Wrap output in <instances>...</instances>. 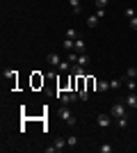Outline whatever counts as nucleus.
Here are the masks:
<instances>
[{
  "label": "nucleus",
  "mask_w": 137,
  "mask_h": 153,
  "mask_svg": "<svg viewBox=\"0 0 137 153\" xmlns=\"http://www.w3.org/2000/svg\"><path fill=\"white\" fill-rule=\"evenodd\" d=\"M55 96H57V98H59L62 103H64V105H69V103L78 101V96H80V94H76V91H62V89H59Z\"/></svg>",
  "instance_id": "obj_1"
},
{
  "label": "nucleus",
  "mask_w": 137,
  "mask_h": 153,
  "mask_svg": "<svg viewBox=\"0 0 137 153\" xmlns=\"http://www.w3.org/2000/svg\"><path fill=\"white\" fill-rule=\"evenodd\" d=\"M110 114L114 117V119L126 117V114H128V105H126V103H114V105H112V110H110Z\"/></svg>",
  "instance_id": "obj_2"
},
{
  "label": "nucleus",
  "mask_w": 137,
  "mask_h": 153,
  "mask_svg": "<svg viewBox=\"0 0 137 153\" xmlns=\"http://www.w3.org/2000/svg\"><path fill=\"white\" fill-rule=\"evenodd\" d=\"M59 117L66 121V126H76V123H78V119L71 114V110H69V108H62V110H59Z\"/></svg>",
  "instance_id": "obj_3"
},
{
  "label": "nucleus",
  "mask_w": 137,
  "mask_h": 153,
  "mask_svg": "<svg viewBox=\"0 0 137 153\" xmlns=\"http://www.w3.org/2000/svg\"><path fill=\"white\" fill-rule=\"evenodd\" d=\"M112 121H114V117H112V114H98V117H96L98 128H110Z\"/></svg>",
  "instance_id": "obj_4"
},
{
  "label": "nucleus",
  "mask_w": 137,
  "mask_h": 153,
  "mask_svg": "<svg viewBox=\"0 0 137 153\" xmlns=\"http://www.w3.org/2000/svg\"><path fill=\"white\" fill-rule=\"evenodd\" d=\"M73 51H76V53H78V55H82V53H87V41H85V39H76V44H73Z\"/></svg>",
  "instance_id": "obj_5"
},
{
  "label": "nucleus",
  "mask_w": 137,
  "mask_h": 153,
  "mask_svg": "<svg viewBox=\"0 0 137 153\" xmlns=\"http://www.w3.org/2000/svg\"><path fill=\"white\" fill-rule=\"evenodd\" d=\"M124 103L128 105V110H137V94H135V91H133V94H128Z\"/></svg>",
  "instance_id": "obj_6"
},
{
  "label": "nucleus",
  "mask_w": 137,
  "mask_h": 153,
  "mask_svg": "<svg viewBox=\"0 0 137 153\" xmlns=\"http://www.w3.org/2000/svg\"><path fill=\"white\" fill-rule=\"evenodd\" d=\"M46 59H48V64H50L53 69H55V66H59V62H62L57 53H48V57H46Z\"/></svg>",
  "instance_id": "obj_7"
},
{
  "label": "nucleus",
  "mask_w": 137,
  "mask_h": 153,
  "mask_svg": "<svg viewBox=\"0 0 137 153\" xmlns=\"http://www.w3.org/2000/svg\"><path fill=\"white\" fill-rule=\"evenodd\" d=\"M78 66H89V55H87V53H82V55H78Z\"/></svg>",
  "instance_id": "obj_8"
},
{
  "label": "nucleus",
  "mask_w": 137,
  "mask_h": 153,
  "mask_svg": "<svg viewBox=\"0 0 137 153\" xmlns=\"http://www.w3.org/2000/svg\"><path fill=\"white\" fill-rule=\"evenodd\" d=\"M96 89L98 91H107V89H110V80H98V82H96Z\"/></svg>",
  "instance_id": "obj_9"
},
{
  "label": "nucleus",
  "mask_w": 137,
  "mask_h": 153,
  "mask_svg": "<svg viewBox=\"0 0 137 153\" xmlns=\"http://www.w3.org/2000/svg\"><path fill=\"white\" fill-rule=\"evenodd\" d=\"M96 25H98V16H96V14H94V16H87V27L94 30Z\"/></svg>",
  "instance_id": "obj_10"
},
{
  "label": "nucleus",
  "mask_w": 137,
  "mask_h": 153,
  "mask_svg": "<svg viewBox=\"0 0 137 153\" xmlns=\"http://www.w3.org/2000/svg\"><path fill=\"white\" fill-rule=\"evenodd\" d=\"M5 78L9 80V82H12V87H14V82H16V71H12V69L5 71Z\"/></svg>",
  "instance_id": "obj_11"
},
{
  "label": "nucleus",
  "mask_w": 137,
  "mask_h": 153,
  "mask_svg": "<svg viewBox=\"0 0 137 153\" xmlns=\"http://www.w3.org/2000/svg\"><path fill=\"white\" fill-rule=\"evenodd\" d=\"M69 5H71V9L76 14H80V9H82V5H80V0H69Z\"/></svg>",
  "instance_id": "obj_12"
},
{
  "label": "nucleus",
  "mask_w": 137,
  "mask_h": 153,
  "mask_svg": "<svg viewBox=\"0 0 137 153\" xmlns=\"http://www.w3.org/2000/svg\"><path fill=\"white\" fill-rule=\"evenodd\" d=\"M78 37H80V34L76 32V27H69V30H66V39H73V41H76Z\"/></svg>",
  "instance_id": "obj_13"
},
{
  "label": "nucleus",
  "mask_w": 137,
  "mask_h": 153,
  "mask_svg": "<svg viewBox=\"0 0 137 153\" xmlns=\"http://www.w3.org/2000/svg\"><path fill=\"white\" fill-rule=\"evenodd\" d=\"M126 87H128V91H135V89H137L135 78H126Z\"/></svg>",
  "instance_id": "obj_14"
},
{
  "label": "nucleus",
  "mask_w": 137,
  "mask_h": 153,
  "mask_svg": "<svg viewBox=\"0 0 137 153\" xmlns=\"http://www.w3.org/2000/svg\"><path fill=\"white\" fill-rule=\"evenodd\" d=\"M114 121H117L119 128H126V126H128V114H126V117H119V119H114Z\"/></svg>",
  "instance_id": "obj_15"
},
{
  "label": "nucleus",
  "mask_w": 137,
  "mask_h": 153,
  "mask_svg": "<svg viewBox=\"0 0 137 153\" xmlns=\"http://www.w3.org/2000/svg\"><path fill=\"white\" fill-rule=\"evenodd\" d=\"M66 59H69L71 64H78V53H76V51H71L69 55H66Z\"/></svg>",
  "instance_id": "obj_16"
},
{
  "label": "nucleus",
  "mask_w": 137,
  "mask_h": 153,
  "mask_svg": "<svg viewBox=\"0 0 137 153\" xmlns=\"http://www.w3.org/2000/svg\"><path fill=\"white\" fill-rule=\"evenodd\" d=\"M73 44H76L73 39H64V51H66V53H71V51H73Z\"/></svg>",
  "instance_id": "obj_17"
},
{
  "label": "nucleus",
  "mask_w": 137,
  "mask_h": 153,
  "mask_svg": "<svg viewBox=\"0 0 137 153\" xmlns=\"http://www.w3.org/2000/svg\"><path fill=\"white\" fill-rule=\"evenodd\" d=\"M73 69V64L66 59V62H59V71H71Z\"/></svg>",
  "instance_id": "obj_18"
},
{
  "label": "nucleus",
  "mask_w": 137,
  "mask_h": 153,
  "mask_svg": "<svg viewBox=\"0 0 137 153\" xmlns=\"http://www.w3.org/2000/svg\"><path fill=\"white\" fill-rule=\"evenodd\" d=\"M124 80H110V89H121Z\"/></svg>",
  "instance_id": "obj_19"
},
{
  "label": "nucleus",
  "mask_w": 137,
  "mask_h": 153,
  "mask_svg": "<svg viewBox=\"0 0 137 153\" xmlns=\"http://www.w3.org/2000/svg\"><path fill=\"white\" fill-rule=\"evenodd\" d=\"M66 144H69V146H76V144H78V137H76V135H69V137H66Z\"/></svg>",
  "instance_id": "obj_20"
},
{
  "label": "nucleus",
  "mask_w": 137,
  "mask_h": 153,
  "mask_svg": "<svg viewBox=\"0 0 137 153\" xmlns=\"http://www.w3.org/2000/svg\"><path fill=\"white\" fill-rule=\"evenodd\" d=\"M126 78H137V69H135V66L126 69Z\"/></svg>",
  "instance_id": "obj_21"
},
{
  "label": "nucleus",
  "mask_w": 137,
  "mask_h": 153,
  "mask_svg": "<svg viewBox=\"0 0 137 153\" xmlns=\"http://www.w3.org/2000/svg\"><path fill=\"white\" fill-rule=\"evenodd\" d=\"M55 146H57V151H62V149H64V146H69V144H66V140H62V137H59V140L55 142Z\"/></svg>",
  "instance_id": "obj_22"
},
{
  "label": "nucleus",
  "mask_w": 137,
  "mask_h": 153,
  "mask_svg": "<svg viewBox=\"0 0 137 153\" xmlns=\"http://www.w3.org/2000/svg\"><path fill=\"white\" fill-rule=\"evenodd\" d=\"M101 153H112V144H103V146H98Z\"/></svg>",
  "instance_id": "obj_23"
},
{
  "label": "nucleus",
  "mask_w": 137,
  "mask_h": 153,
  "mask_svg": "<svg viewBox=\"0 0 137 153\" xmlns=\"http://www.w3.org/2000/svg\"><path fill=\"white\" fill-rule=\"evenodd\" d=\"M124 14H126V16H128V19H133V16H137L133 7H126V9H124Z\"/></svg>",
  "instance_id": "obj_24"
},
{
  "label": "nucleus",
  "mask_w": 137,
  "mask_h": 153,
  "mask_svg": "<svg viewBox=\"0 0 137 153\" xmlns=\"http://www.w3.org/2000/svg\"><path fill=\"white\" fill-rule=\"evenodd\" d=\"M96 16H98V19H103V16H105V7H96Z\"/></svg>",
  "instance_id": "obj_25"
},
{
  "label": "nucleus",
  "mask_w": 137,
  "mask_h": 153,
  "mask_svg": "<svg viewBox=\"0 0 137 153\" xmlns=\"http://www.w3.org/2000/svg\"><path fill=\"white\" fill-rule=\"evenodd\" d=\"M107 2L110 0H96V7H107Z\"/></svg>",
  "instance_id": "obj_26"
},
{
  "label": "nucleus",
  "mask_w": 137,
  "mask_h": 153,
  "mask_svg": "<svg viewBox=\"0 0 137 153\" xmlns=\"http://www.w3.org/2000/svg\"><path fill=\"white\" fill-rule=\"evenodd\" d=\"M32 82H34V87H39V82H44V78H39V76H34V80H32Z\"/></svg>",
  "instance_id": "obj_27"
},
{
  "label": "nucleus",
  "mask_w": 137,
  "mask_h": 153,
  "mask_svg": "<svg viewBox=\"0 0 137 153\" xmlns=\"http://www.w3.org/2000/svg\"><path fill=\"white\" fill-rule=\"evenodd\" d=\"M130 27H133V30H137V16H133V19H130Z\"/></svg>",
  "instance_id": "obj_28"
},
{
  "label": "nucleus",
  "mask_w": 137,
  "mask_h": 153,
  "mask_svg": "<svg viewBox=\"0 0 137 153\" xmlns=\"http://www.w3.org/2000/svg\"><path fill=\"white\" fill-rule=\"evenodd\" d=\"M57 151V146H55V144H53V146H46V153H55Z\"/></svg>",
  "instance_id": "obj_29"
},
{
  "label": "nucleus",
  "mask_w": 137,
  "mask_h": 153,
  "mask_svg": "<svg viewBox=\"0 0 137 153\" xmlns=\"http://www.w3.org/2000/svg\"><path fill=\"white\" fill-rule=\"evenodd\" d=\"M110 2H114V0H110Z\"/></svg>",
  "instance_id": "obj_30"
},
{
  "label": "nucleus",
  "mask_w": 137,
  "mask_h": 153,
  "mask_svg": "<svg viewBox=\"0 0 137 153\" xmlns=\"http://www.w3.org/2000/svg\"><path fill=\"white\" fill-rule=\"evenodd\" d=\"M135 14H137V9H135Z\"/></svg>",
  "instance_id": "obj_31"
}]
</instances>
